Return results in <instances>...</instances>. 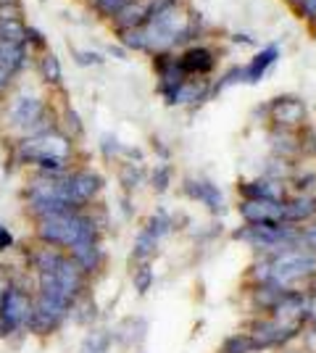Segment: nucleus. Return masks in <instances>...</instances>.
<instances>
[{"label":"nucleus","mask_w":316,"mask_h":353,"mask_svg":"<svg viewBox=\"0 0 316 353\" xmlns=\"http://www.w3.org/2000/svg\"><path fill=\"white\" fill-rule=\"evenodd\" d=\"M11 85V77H6V74H0V92H6V88Z\"/></svg>","instance_id":"cd10ccee"},{"label":"nucleus","mask_w":316,"mask_h":353,"mask_svg":"<svg viewBox=\"0 0 316 353\" xmlns=\"http://www.w3.org/2000/svg\"><path fill=\"white\" fill-rule=\"evenodd\" d=\"M111 348V335L108 332H95L82 343V353H105Z\"/></svg>","instance_id":"f3484780"},{"label":"nucleus","mask_w":316,"mask_h":353,"mask_svg":"<svg viewBox=\"0 0 316 353\" xmlns=\"http://www.w3.org/2000/svg\"><path fill=\"white\" fill-rule=\"evenodd\" d=\"M43 77H45L48 82H53V85H59L63 72H61V63L56 56H45L43 59Z\"/></svg>","instance_id":"6ab92c4d"},{"label":"nucleus","mask_w":316,"mask_h":353,"mask_svg":"<svg viewBox=\"0 0 316 353\" xmlns=\"http://www.w3.org/2000/svg\"><path fill=\"white\" fill-rule=\"evenodd\" d=\"M11 119H14L16 127H24V130H30V132H37V124L45 119V105L40 98H34V95H24V98H19L14 105H11Z\"/></svg>","instance_id":"39448f33"},{"label":"nucleus","mask_w":316,"mask_h":353,"mask_svg":"<svg viewBox=\"0 0 316 353\" xmlns=\"http://www.w3.org/2000/svg\"><path fill=\"white\" fill-rule=\"evenodd\" d=\"M271 117L280 124H301L306 119V105L301 101H293V98H280L271 108Z\"/></svg>","instance_id":"9d476101"},{"label":"nucleus","mask_w":316,"mask_h":353,"mask_svg":"<svg viewBox=\"0 0 316 353\" xmlns=\"http://www.w3.org/2000/svg\"><path fill=\"white\" fill-rule=\"evenodd\" d=\"M253 351V340L251 335H235L224 343V351L222 353H251Z\"/></svg>","instance_id":"a211bd4d"},{"label":"nucleus","mask_w":316,"mask_h":353,"mask_svg":"<svg viewBox=\"0 0 316 353\" xmlns=\"http://www.w3.org/2000/svg\"><path fill=\"white\" fill-rule=\"evenodd\" d=\"M27 37H30V40H32L34 45H45V40H43V34H40L37 30H27Z\"/></svg>","instance_id":"a878e982"},{"label":"nucleus","mask_w":316,"mask_h":353,"mask_svg":"<svg viewBox=\"0 0 316 353\" xmlns=\"http://www.w3.org/2000/svg\"><path fill=\"white\" fill-rule=\"evenodd\" d=\"M132 0H95V6H98V11L105 16H116L124 8V6H129Z\"/></svg>","instance_id":"412c9836"},{"label":"nucleus","mask_w":316,"mask_h":353,"mask_svg":"<svg viewBox=\"0 0 316 353\" xmlns=\"http://www.w3.org/2000/svg\"><path fill=\"white\" fill-rule=\"evenodd\" d=\"M182 74H209L213 69V53L209 48H190L182 53V59H177Z\"/></svg>","instance_id":"6e6552de"},{"label":"nucleus","mask_w":316,"mask_h":353,"mask_svg":"<svg viewBox=\"0 0 316 353\" xmlns=\"http://www.w3.org/2000/svg\"><path fill=\"white\" fill-rule=\"evenodd\" d=\"M76 56H79V63H85V66H87V63H101V56H98V53H76Z\"/></svg>","instance_id":"393cba45"},{"label":"nucleus","mask_w":316,"mask_h":353,"mask_svg":"<svg viewBox=\"0 0 316 353\" xmlns=\"http://www.w3.org/2000/svg\"><path fill=\"white\" fill-rule=\"evenodd\" d=\"M11 245H14V235H11L6 227H0V250L11 248Z\"/></svg>","instance_id":"b1692460"},{"label":"nucleus","mask_w":316,"mask_h":353,"mask_svg":"<svg viewBox=\"0 0 316 353\" xmlns=\"http://www.w3.org/2000/svg\"><path fill=\"white\" fill-rule=\"evenodd\" d=\"M156 248H158V237L153 235V232H148V230H143L140 237L135 240V256L137 259H151L153 253H156Z\"/></svg>","instance_id":"dca6fc26"},{"label":"nucleus","mask_w":316,"mask_h":353,"mask_svg":"<svg viewBox=\"0 0 316 353\" xmlns=\"http://www.w3.org/2000/svg\"><path fill=\"white\" fill-rule=\"evenodd\" d=\"M293 3H301V0H293Z\"/></svg>","instance_id":"c85d7f7f"},{"label":"nucleus","mask_w":316,"mask_h":353,"mask_svg":"<svg viewBox=\"0 0 316 353\" xmlns=\"http://www.w3.org/2000/svg\"><path fill=\"white\" fill-rule=\"evenodd\" d=\"M303 243H306V245L316 253V221L308 227V230H306V232H303Z\"/></svg>","instance_id":"5701e85b"},{"label":"nucleus","mask_w":316,"mask_h":353,"mask_svg":"<svg viewBox=\"0 0 316 353\" xmlns=\"http://www.w3.org/2000/svg\"><path fill=\"white\" fill-rule=\"evenodd\" d=\"M19 159L30 163H37L43 159H69V140L53 130L43 134H32L19 145Z\"/></svg>","instance_id":"20e7f679"},{"label":"nucleus","mask_w":316,"mask_h":353,"mask_svg":"<svg viewBox=\"0 0 316 353\" xmlns=\"http://www.w3.org/2000/svg\"><path fill=\"white\" fill-rule=\"evenodd\" d=\"M143 34H145V50H166L187 37V16L174 6L164 14L151 16L148 24L143 27Z\"/></svg>","instance_id":"f03ea898"},{"label":"nucleus","mask_w":316,"mask_h":353,"mask_svg":"<svg viewBox=\"0 0 316 353\" xmlns=\"http://www.w3.org/2000/svg\"><path fill=\"white\" fill-rule=\"evenodd\" d=\"M151 285H153L151 266H148V264H140V266H137V272H135V288H137V293H148V290H151Z\"/></svg>","instance_id":"aec40b11"},{"label":"nucleus","mask_w":316,"mask_h":353,"mask_svg":"<svg viewBox=\"0 0 316 353\" xmlns=\"http://www.w3.org/2000/svg\"><path fill=\"white\" fill-rule=\"evenodd\" d=\"M240 192L248 201H256V198H271V201H277V190L271 188V182H245V185H240Z\"/></svg>","instance_id":"2eb2a0df"},{"label":"nucleus","mask_w":316,"mask_h":353,"mask_svg":"<svg viewBox=\"0 0 316 353\" xmlns=\"http://www.w3.org/2000/svg\"><path fill=\"white\" fill-rule=\"evenodd\" d=\"M240 214L251 224H266V221L282 219V203L271 198H256V201H245L240 206Z\"/></svg>","instance_id":"0eeeda50"},{"label":"nucleus","mask_w":316,"mask_h":353,"mask_svg":"<svg viewBox=\"0 0 316 353\" xmlns=\"http://www.w3.org/2000/svg\"><path fill=\"white\" fill-rule=\"evenodd\" d=\"M166 179H169V172H161V174H156V188H158V190H166Z\"/></svg>","instance_id":"bb28decb"},{"label":"nucleus","mask_w":316,"mask_h":353,"mask_svg":"<svg viewBox=\"0 0 316 353\" xmlns=\"http://www.w3.org/2000/svg\"><path fill=\"white\" fill-rule=\"evenodd\" d=\"M277 53H280V50H277L274 45H271V48H266V50H261L256 59L248 63V69H245V72H240V74L245 77V79H248V82H258V79L264 77V72H266L271 63H274Z\"/></svg>","instance_id":"f8f14e48"},{"label":"nucleus","mask_w":316,"mask_h":353,"mask_svg":"<svg viewBox=\"0 0 316 353\" xmlns=\"http://www.w3.org/2000/svg\"><path fill=\"white\" fill-rule=\"evenodd\" d=\"M316 272V253L314 250H301V248H287L274 256V261L266 266L264 280H271L274 285H290L298 282L308 274Z\"/></svg>","instance_id":"f257e3e1"},{"label":"nucleus","mask_w":316,"mask_h":353,"mask_svg":"<svg viewBox=\"0 0 316 353\" xmlns=\"http://www.w3.org/2000/svg\"><path fill=\"white\" fill-rule=\"evenodd\" d=\"M32 303L34 301L30 298V293L19 290L16 285H8V290L3 293V301H0V338H8L27 327Z\"/></svg>","instance_id":"7ed1b4c3"},{"label":"nucleus","mask_w":316,"mask_h":353,"mask_svg":"<svg viewBox=\"0 0 316 353\" xmlns=\"http://www.w3.org/2000/svg\"><path fill=\"white\" fill-rule=\"evenodd\" d=\"M98 190H101V176L92 174V172H79V174L66 179V195H69V203L74 208L87 203Z\"/></svg>","instance_id":"423d86ee"},{"label":"nucleus","mask_w":316,"mask_h":353,"mask_svg":"<svg viewBox=\"0 0 316 353\" xmlns=\"http://www.w3.org/2000/svg\"><path fill=\"white\" fill-rule=\"evenodd\" d=\"M24 45L21 43H3L0 40V74L14 77L24 66Z\"/></svg>","instance_id":"1a4fd4ad"},{"label":"nucleus","mask_w":316,"mask_h":353,"mask_svg":"<svg viewBox=\"0 0 316 353\" xmlns=\"http://www.w3.org/2000/svg\"><path fill=\"white\" fill-rule=\"evenodd\" d=\"M24 34H27V30L16 19H11V16L0 19V40L3 43H24Z\"/></svg>","instance_id":"4468645a"},{"label":"nucleus","mask_w":316,"mask_h":353,"mask_svg":"<svg viewBox=\"0 0 316 353\" xmlns=\"http://www.w3.org/2000/svg\"><path fill=\"white\" fill-rule=\"evenodd\" d=\"M316 214V198H308V195H301L295 201H290L282 206V219L285 221H303L311 219Z\"/></svg>","instance_id":"9b49d317"},{"label":"nucleus","mask_w":316,"mask_h":353,"mask_svg":"<svg viewBox=\"0 0 316 353\" xmlns=\"http://www.w3.org/2000/svg\"><path fill=\"white\" fill-rule=\"evenodd\" d=\"M187 190L193 192L196 198H200L203 203H209V208H219V203H222V195H219V190L213 188V185H209V182H187Z\"/></svg>","instance_id":"ddd939ff"},{"label":"nucleus","mask_w":316,"mask_h":353,"mask_svg":"<svg viewBox=\"0 0 316 353\" xmlns=\"http://www.w3.org/2000/svg\"><path fill=\"white\" fill-rule=\"evenodd\" d=\"M298 6H301V14L306 19H316V0H301Z\"/></svg>","instance_id":"4be33fe9"}]
</instances>
